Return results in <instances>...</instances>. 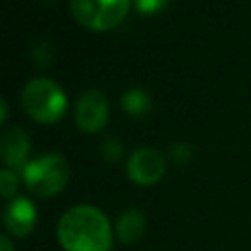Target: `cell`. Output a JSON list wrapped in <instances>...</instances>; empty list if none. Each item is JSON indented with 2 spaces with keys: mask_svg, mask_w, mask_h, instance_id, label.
I'll list each match as a JSON object with an SVG mask.
<instances>
[{
  "mask_svg": "<svg viewBox=\"0 0 251 251\" xmlns=\"http://www.w3.org/2000/svg\"><path fill=\"white\" fill-rule=\"evenodd\" d=\"M57 239L65 251H110L112 227L100 208L78 204L59 218Z\"/></svg>",
  "mask_w": 251,
  "mask_h": 251,
  "instance_id": "obj_1",
  "label": "cell"
},
{
  "mask_svg": "<svg viewBox=\"0 0 251 251\" xmlns=\"http://www.w3.org/2000/svg\"><path fill=\"white\" fill-rule=\"evenodd\" d=\"M27 190L39 198H49L61 192L69 180V163L59 153L39 155L22 169Z\"/></svg>",
  "mask_w": 251,
  "mask_h": 251,
  "instance_id": "obj_2",
  "label": "cell"
},
{
  "mask_svg": "<svg viewBox=\"0 0 251 251\" xmlns=\"http://www.w3.org/2000/svg\"><path fill=\"white\" fill-rule=\"evenodd\" d=\"M24 110L39 122H57L67 108L65 92L57 82L45 76H37L25 82L22 88Z\"/></svg>",
  "mask_w": 251,
  "mask_h": 251,
  "instance_id": "obj_3",
  "label": "cell"
},
{
  "mask_svg": "<svg viewBox=\"0 0 251 251\" xmlns=\"http://www.w3.org/2000/svg\"><path fill=\"white\" fill-rule=\"evenodd\" d=\"M129 0H71L73 16L90 29L116 25L127 10Z\"/></svg>",
  "mask_w": 251,
  "mask_h": 251,
  "instance_id": "obj_4",
  "label": "cell"
},
{
  "mask_svg": "<svg viewBox=\"0 0 251 251\" xmlns=\"http://www.w3.org/2000/svg\"><path fill=\"white\" fill-rule=\"evenodd\" d=\"M126 171L135 184L149 186L161 180V176L165 175V159L151 147H139L127 157Z\"/></svg>",
  "mask_w": 251,
  "mask_h": 251,
  "instance_id": "obj_5",
  "label": "cell"
},
{
  "mask_svg": "<svg viewBox=\"0 0 251 251\" xmlns=\"http://www.w3.org/2000/svg\"><path fill=\"white\" fill-rule=\"evenodd\" d=\"M108 118V100L102 90L86 88L75 104V120L84 131H98Z\"/></svg>",
  "mask_w": 251,
  "mask_h": 251,
  "instance_id": "obj_6",
  "label": "cell"
},
{
  "mask_svg": "<svg viewBox=\"0 0 251 251\" xmlns=\"http://www.w3.org/2000/svg\"><path fill=\"white\" fill-rule=\"evenodd\" d=\"M37 222V212L31 200L24 196H16L8 202L4 210V226L16 237H27Z\"/></svg>",
  "mask_w": 251,
  "mask_h": 251,
  "instance_id": "obj_7",
  "label": "cell"
},
{
  "mask_svg": "<svg viewBox=\"0 0 251 251\" xmlns=\"http://www.w3.org/2000/svg\"><path fill=\"white\" fill-rule=\"evenodd\" d=\"M29 137L20 127H8L0 137V157L8 169H18L27 165Z\"/></svg>",
  "mask_w": 251,
  "mask_h": 251,
  "instance_id": "obj_8",
  "label": "cell"
},
{
  "mask_svg": "<svg viewBox=\"0 0 251 251\" xmlns=\"http://www.w3.org/2000/svg\"><path fill=\"white\" fill-rule=\"evenodd\" d=\"M143 231H145V214L141 210L129 208V210H124L118 216L116 235L122 243H126V245L135 243L143 235Z\"/></svg>",
  "mask_w": 251,
  "mask_h": 251,
  "instance_id": "obj_9",
  "label": "cell"
},
{
  "mask_svg": "<svg viewBox=\"0 0 251 251\" xmlns=\"http://www.w3.org/2000/svg\"><path fill=\"white\" fill-rule=\"evenodd\" d=\"M122 108L131 116H143L151 108V96L143 88H127L120 98Z\"/></svg>",
  "mask_w": 251,
  "mask_h": 251,
  "instance_id": "obj_10",
  "label": "cell"
},
{
  "mask_svg": "<svg viewBox=\"0 0 251 251\" xmlns=\"http://www.w3.org/2000/svg\"><path fill=\"white\" fill-rule=\"evenodd\" d=\"M53 53H55V49H53V43H51L49 39H39V41L31 47V57H33V61H35L39 67L51 65Z\"/></svg>",
  "mask_w": 251,
  "mask_h": 251,
  "instance_id": "obj_11",
  "label": "cell"
},
{
  "mask_svg": "<svg viewBox=\"0 0 251 251\" xmlns=\"http://www.w3.org/2000/svg\"><path fill=\"white\" fill-rule=\"evenodd\" d=\"M100 153H102V157L106 159V161H110V163H114V161H118L120 157H122V143L116 139V137H104L102 139V143H100Z\"/></svg>",
  "mask_w": 251,
  "mask_h": 251,
  "instance_id": "obj_12",
  "label": "cell"
},
{
  "mask_svg": "<svg viewBox=\"0 0 251 251\" xmlns=\"http://www.w3.org/2000/svg\"><path fill=\"white\" fill-rule=\"evenodd\" d=\"M16 190H18V176H16V173L10 171V169H2L0 171V192H2V196L12 198L16 194Z\"/></svg>",
  "mask_w": 251,
  "mask_h": 251,
  "instance_id": "obj_13",
  "label": "cell"
},
{
  "mask_svg": "<svg viewBox=\"0 0 251 251\" xmlns=\"http://www.w3.org/2000/svg\"><path fill=\"white\" fill-rule=\"evenodd\" d=\"M192 151H194L192 145L186 143V141H176V143H173V145L169 147V155H171V159L176 161V163L188 161V159L192 157Z\"/></svg>",
  "mask_w": 251,
  "mask_h": 251,
  "instance_id": "obj_14",
  "label": "cell"
},
{
  "mask_svg": "<svg viewBox=\"0 0 251 251\" xmlns=\"http://www.w3.org/2000/svg\"><path fill=\"white\" fill-rule=\"evenodd\" d=\"M165 4L167 0H135L137 10L141 12H155V10H161Z\"/></svg>",
  "mask_w": 251,
  "mask_h": 251,
  "instance_id": "obj_15",
  "label": "cell"
},
{
  "mask_svg": "<svg viewBox=\"0 0 251 251\" xmlns=\"http://www.w3.org/2000/svg\"><path fill=\"white\" fill-rule=\"evenodd\" d=\"M0 251H14V243L8 235H2L0 237Z\"/></svg>",
  "mask_w": 251,
  "mask_h": 251,
  "instance_id": "obj_16",
  "label": "cell"
},
{
  "mask_svg": "<svg viewBox=\"0 0 251 251\" xmlns=\"http://www.w3.org/2000/svg\"><path fill=\"white\" fill-rule=\"evenodd\" d=\"M6 112H8V108H6V100L0 98V122L6 120Z\"/></svg>",
  "mask_w": 251,
  "mask_h": 251,
  "instance_id": "obj_17",
  "label": "cell"
},
{
  "mask_svg": "<svg viewBox=\"0 0 251 251\" xmlns=\"http://www.w3.org/2000/svg\"><path fill=\"white\" fill-rule=\"evenodd\" d=\"M45 2H51V0H45Z\"/></svg>",
  "mask_w": 251,
  "mask_h": 251,
  "instance_id": "obj_18",
  "label": "cell"
}]
</instances>
